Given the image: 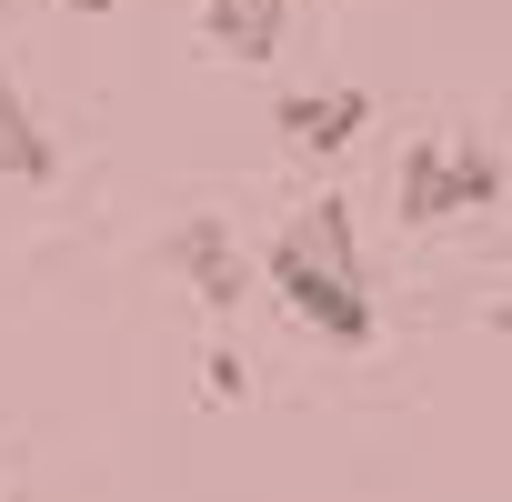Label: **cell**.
Here are the masks:
<instances>
[{
    "instance_id": "cell-3",
    "label": "cell",
    "mask_w": 512,
    "mask_h": 502,
    "mask_svg": "<svg viewBox=\"0 0 512 502\" xmlns=\"http://www.w3.org/2000/svg\"><path fill=\"white\" fill-rule=\"evenodd\" d=\"M161 262L201 292V312H241V241H231L211 211H191V221L161 241Z\"/></svg>"
},
{
    "instance_id": "cell-1",
    "label": "cell",
    "mask_w": 512,
    "mask_h": 502,
    "mask_svg": "<svg viewBox=\"0 0 512 502\" xmlns=\"http://www.w3.org/2000/svg\"><path fill=\"white\" fill-rule=\"evenodd\" d=\"M272 292L322 332V342H342V352H362L372 342V282H362V241H352V201H302L292 221H282V241H272Z\"/></svg>"
},
{
    "instance_id": "cell-7",
    "label": "cell",
    "mask_w": 512,
    "mask_h": 502,
    "mask_svg": "<svg viewBox=\"0 0 512 502\" xmlns=\"http://www.w3.org/2000/svg\"><path fill=\"white\" fill-rule=\"evenodd\" d=\"M201 392H211V402L231 412V402L251 392V372H241V352H211V362H201Z\"/></svg>"
},
{
    "instance_id": "cell-2",
    "label": "cell",
    "mask_w": 512,
    "mask_h": 502,
    "mask_svg": "<svg viewBox=\"0 0 512 502\" xmlns=\"http://www.w3.org/2000/svg\"><path fill=\"white\" fill-rule=\"evenodd\" d=\"M392 201H402L412 231H442V221H462V211H492V201H502V151L472 141V131H432V141L402 151Z\"/></svg>"
},
{
    "instance_id": "cell-5",
    "label": "cell",
    "mask_w": 512,
    "mask_h": 502,
    "mask_svg": "<svg viewBox=\"0 0 512 502\" xmlns=\"http://www.w3.org/2000/svg\"><path fill=\"white\" fill-rule=\"evenodd\" d=\"M0 181H21V191L61 181V151H51V131L31 121V101H21L11 71H0Z\"/></svg>"
},
{
    "instance_id": "cell-6",
    "label": "cell",
    "mask_w": 512,
    "mask_h": 502,
    "mask_svg": "<svg viewBox=\"0 0 512 502\" xmlns=\"http://www.w3.org/2000/svg\"><path fill=\"white\" fill-rule=\"evenodd\" d=\"M282 21H292V0H201V31L231 61H272L282 51Z\"/></svg>"
},
{
    "instance_id": "cell-4",
    "label": "cell",
    "mask_w": 512,
    "mask_h": 502,
    "mask_svg": "<svg viewBox=\"0 0 512 502\" xmlns=\"http://www.w3.org/2000/svg\"><path fill=\"white\" fill-rule=\"evenodd\" d=\"M272 121H282L292 151H322V161H332V151H352V141L372 131V91H352V81H342V91H282Z\"/></svg>"
},
{
    "instance_id": "cell-8",
    "label": "cell",
    "mask_w": 512,
    "mask_h": 502,
    "mask_svg": "<svg viewBox=\"0 0 512 502\" xmlns=\"http://www.w3.org/2000/svg\"><path fill=\"white\" fill-rule=\"evenodd\" d=\"M51 11H81V21H101V11H111V0H51Z\"/></svg>"
}]
</instances>
